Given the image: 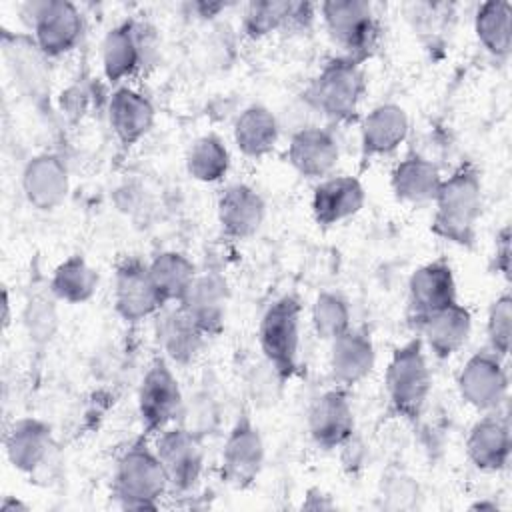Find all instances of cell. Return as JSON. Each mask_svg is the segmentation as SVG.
I'll use <instances>...</instances> for the list:
<instances>
[{
	"label": "cell",
	"mask_w": 512,
	"mask_h": 512,
	"mask_svg": "<svg viewBox=\"0 0 512 512\" xmlns=\"http://www.w3.org/2000/svg\"><path fill=\"white\" fill-rule=\"evenodd\" d=\"M384 386L388 406L396 416L416 420L422 414L432 390V372L420 336L394 348L386 366Z\"/></svg>",
	"instance_id": "cell-3"
},
{
	"label": "cell",
	"mask_w": 512,
	"mask_h": 512,
	"mask_svg": "<svg viewBox=\"0 0 512 512\" xmlns=\"http://www.w3.org/2000/svg\"><path fill=\"white\" fill-rule=\"evenodd\" d=\"M474 32L482 48L496 60H506L512 48V10L504 0H490L474 14Z\"/></svg>",
	"instance_id": "cell-33"
},
{
	"label": "cell",
	"mask_w": 512,
	"mask_h": 512,
	"mask_svg": "<svg viewBox=\"0 0 512 512\" xmlns=\"http://www.w3.org/2000/svg\"><path fill=\"white\" fill-rule=\"evenodd\" d=\"M36 46L44 56L58 58L72 52L84 34V18L76 4L66 0H34L20 6Z\"/></svg>",
	"instance_id": "cell-7"
},
{
	"label": "cell",
	"mask_w": 512,
	"mask_h": 512,
	"mask_svg": "<svg viewBox=\"0 0 512 512\" xmlns=\"http://www.w3.org/2000/svg\"><path fill=\"white\" fill-rule=\"evenodd\" d=\"M440 184L442 174L438 166L420 154L402 158L390 172V188L404 204L434 202Z\"/></svg>",
	"instance_id": "cell-29"
},
{
	"label": "cell",
	"mask_w": 512,
	"mask_h": 512,
	"mask_svg": "<svg viewBox=\"0 0 512 512\" xmlns=\"http://www.w3.org/2000/svg\"><path fill=\"white\" fill-rule=\"evenodd\" d=\"M460 398L478 412H496L508 398V372L504 358L484 348L474 352L458 372Z\"/></svg>",
	"instance_id": "cell-9"
},
{
	"label": "cell",
	"mask_w": 512,
	"mask_h": 512,
	"mask_svg": "<svg viewBox=\"0 0 512 512\" xmlns=\"http://www.w3.org/2000/svg\"><path fill=\"white\" fill-rule=\"evenodd\" d=\"M416 336H420L424 348L432 352L438 360H448L466 344L472 332V312L458 300L432 312L416 326Z\"/></svg>",
	"instance_id": "cell-19"
},
{
	"label": "cell",
	"mask_w": 512,
	"mask_h": 512,
	"mask_svg": "<svg viewBox=\"0 0 512 512\" xmlns=\"http://www.w3.org/2000/svg\"><path fill=\"white\" fill-rule=\"evenodd\" d=\"M302 302L294 294L276 298L262 314L258 346L264 362L286 382L298 370Z\"/></svg>",
	"instance_id": "cell-5"
},
{
	"label": "cell",
	"mask_w": 512,
	"mask_h": 512,
	"mask_svg": "<svg viewBox=\"0 0 512 512\" xmlns=\"http://www.w3.org/2000/svg\"><path fill=\"white\" fill-rule=\"evenodd\" d=\"M366 202V190L354 176L340 174L320 180L312 192V216L320 226H334L356 216Z\"/></svg>",
	"instance_id": "cell-23"
},
{
	"label": "cell",
	"mask_w": 512,
	"mask_h": 512,
	"mask_svg": "<svg viewBox=\"0 0 512 512\" xmlns=\"http://www.w3.org/2000/svg\"><path fill=\"white\" fill-rule=\"evenodd\" d=\"M420 496L418 482L404 470H390L382 476L380 498L382 504L390 510H406L416 506Z\"/></svg>",
	"instance_id": "cell-39"
},
{
	"label": "cell",
	"mask_w": 512,
	"mask_h": 512,
	"mask_svg": "<svg viewBox=\"0 0 512 512\" xmlns=\"http://www.w3.org/2000/svg\"><path fill=\"white\" fill-rule=\"evenodd\" d=\"M216 214L224 236L232 240H246L264 224L266 202L256 188L236 182L220 192Z\"/></svg>",
	"instance_id": "cell-18"
},
{
	"label": "cell",
	"mask_w": 512,
	"mask_h": 512,
	"mask_svg": "<svg viewBox=\"0 0 512 512\" xmlns=\"http://www.w3.org/2000/svg\"><path fill=\"white\" fill-rule=\"evenodd\" d=\"M324 26L342 54L364 62L372 56L380 40V24L370 2L364 0H328L320 4Z\"/></svg>",
	"instance_id": "cell-6"
},
{
	"label": "cell",
	"mask_w": 512,
	"mask_h": 512,
	"mask_svg": "<svg viewBox=\"0 0 512 512\" xmlns=\"http://www.w3.org/2000/svg\"><path fill=\"white\" fill-rule=\"evenodd\" d=\"M2 308H4L2 324H4V328H8V324H10V300H8V292H6V290H4V294H2Z\"/></svg>",
	"instance_id": "cell-43"
},
{
	"label": "cell",
	"mask_w": 512,
	"mask_h": 512,
	"mask_svg": "<svg viewBox=\"0 0 512 512\" xmlns=\"http://www.w3.org/2000/svg\"><path fill=\"white\" fill-rule=\"evenodd\" d=\"M164 306L148 272V264L140 258H124L114 274V308L116 314L130 324L156 316Z\"/></svg>",
	"instance_id": "cell-12"
},
{
	"label": "cell",
	"mask_w": 512,
	"mask_h": 512,
	"mask_svg": "<svg viewBox=\"0 0 512 512\" xmlns=\"http://www.w3.org/2000/svg\"><path fill=\"white\" fill-rule=\"evenodd\" d=\"M230 168V152L216 134H204L192 142L186 154L188 174L204 184L218 182Z\"/></svg>",
	"instance_id": "cell-35"
},
{
	"label": "cell",
	"mask_w": 512,
	"mask_h": 512,
	"mask_svg": "<svg viewBox=\"0 0 512 512\" xmlns=\"http://www.w3.org/2000/svg\"><path fill=\"white\" fill-rule=\"evenodd\" d=\"M264 458L266 450L258 426L248 412L238 414L222 448L220 472L224 482L240 490L250 488L264 468Z\"/></svg>",
	"instance_id": "cell-10"
},
{
	"label": "cell",
	"mask_w": 512,
	"mask_h": 512,
	"mask_svg": "<svg viewBox=\"0 0 512 512\" xmlns=\"http://www.w3.org/2000/svg\"><path fill=\"white\" fill-rule=\"evenodd\" d=\"M156 110L148 96L130 88L118 86L108 100V122L116 140L130 148L138 144L154 126Z\"/></svg>",
	"instance_id": "cell-26"
},
{
	"label": "cell",
	"mask_w": 512,
	"mask_h": 512,
	"mask_svg": "<svg viewBox=\"0 0 512 512\" xmlns=\"http://www.w3.org/2000/svg\"><path fill=\"white\" fill-rule=\"evenodd\" d=\"M366 90L368 84L362 64L340 54L330 58L310 82L306 102L328 120L344 124L358 116Z\"/></svg>",
	"instance_id": "cell-2"
},
{
	"label": "cell",
	"mask_w": 512,
	"mask_h": 512,
	"mask_svg": "<svg viewBox=\"0 0 512 512\" xmlns=\"http://www.w3.org/2000/svg\"><path fill=\"white\" fill-rule=\"evenodd\" d=\"M148 272L164 306L178 304L198 274L196 264L186 254L176 250L156 254L148 262Z\"/></svg>",
	"instance_id": "cell-32"
},
{
	"label": "cell",
	"mask_w": 512,
	"mask_h": 512,
	"mask_svg": "<svg viewBox=\"0 0 512 512\" xmlns=\"http://www.w3.org/2000/svg\"><path fill=\"white\" fill-rule=\"evenodd\" d=\"M24 326L34 344H46L54 336L58 326L54 302L42 294L32 296L24 312Z\"/></svg>",
	"instance_id": "cell-38"
},
{
	"label": "cell",
	"mask_w": 512,
	"mask_h": 512,
	"mask_svg": "<svg viewBox=\"0 0 512 512\" xmlns=\"http://www.w3.org/2000/svg\"><path fill=\"white\" fill-rule=\"evenodd\" d=\"M410 132L408 112L394 102L374 106L360 124V150L364 158L388 156L406 142Z\"/></svg>",
	"instance_id": "cell-24"
},
{
	"label": "cell",
	"mask_w": 512,
	"mask_h": 512,
	"mask_svg": "<svg viewBox=\"0 0 512 512\" xmlns=\"http://www.w3.org/2000/svg\"><path fill=\"white\" fill-rule=\"evenodd\" d=\"M328 366L332 380L340 388H350L366 380L376 366V348L372 338L362 332L350 328L342 336L330 342Z\"/></svg>",
	"instance_id": "cell-25"
},
{
	"label": "cell",
	"mask_w": 512,
	"mask_h": 512,
	"mask_svg": "<svg viewBox=\"0 0 512 512\" xmlns=\"http://www.w3.org/2000/svg\"><path fill=\"white\" fill-rule=\"evenodd\" d=\"M234 144L248 158H262L276 148L280 122L264 104L246 106L234 122Z\"/></svg>",
	"instance_id": "cell-31"
},
{
	"label": "cell",
	"mask_w": 512,
	"mask_h": 512,
	"mask_svg": "<svg viewBox=\"0 0 512 512\" xmlns=\"http://www.w3.org/2000/svg\"><path fill=\"white\" fill-rule=\"evenodd\" d=\"M16 508H24L26 510V504H22V502H14V500H10V498H6L4 502H2V510L4 512H8V510H16Z\"/></svg>",
	"instance_id": "cell-44"
},
{
	"label": "cell",
	"mask_w": 512,
	"mask_h": 512,
	"mask_svg": "<svg viewBox=\"0 0 512 512\" xmlns=\"http://www.w3.org/2000/svg\"><path fill=\"white\" fill-rule=\"evenodd\" d=\"M200 18H212L216 16L220 10L226 8V4H206V2H200V4H194L192 6Z\"/></svg>",
	"instance_id": "cell-42"
},
{
	"label": "cell",
	"mask_w": 512,
	"mask_h": 512,
	"mask_svg": "<svg viewBox=\"0 0 512 512\" xmlns=\"http://www.w3.org/2000/svg\"><path fill=\"white\" fill-rule=\"evenodd\" d=\"M52 448V430L38 418L16 420L4 436V450L10 464L20 472L38 470Z\"/></svg>",
	"instance_id": "cell-28"
},
{
	"label": "cell",
	"mask_w": 512,
	"mask_h": 512,
	"mask_svg": "<svg viewBox=\"0 0 512 512\" xmlns=\"http://www.w3.org/2000/svg\"><path fill=\"white\" fill-rule=\"evenodd\" d=\"M184 394L166 358H156L146 368L138 388V414L148 434H160L182 414Z\"/></svg>",
	"instance_id": "cell-8"
},
{
	"label": "cell",
	"mask_w": 512,
	"mask_h": 512,
	"mask_svg": "<svg viewBox=\"0 0 512 512\" xmlns=\"http://www.w3.org/2000/svg\"><path fill=\"white\" fill-rule=\"evenodd\" d=\"M230 302V288L222 274L198 272L178 306L192 318L206 338H214L224 330Z\"/></svg>",
	"instance_id": "cell-15"
},
{
	"label": "cell",
	"mask_w": 512,
	"mask_h": 512,
	"mask_svg": "<svg viewBox=\"0 0 512 512\" xmlns=\"http://www.w3.org/2000/svg\"><path fill=\"white\" fill-rule=\"evenodd\" d=\"M432 232L456 246L472 248L476 222L482 214V176L470 162L460 164L442 184L434 198Z\"/></svg>",
	"instance_id": "cell-1"
},
{
	"label": "cell",
	"mask_w": 512,
	"mask_h": 512,
	"mask_svg": "<svg viewBox=\"0 0 512 512\" xmlns=\"http://www.w3.org/2000/svg\"><path fill=\"white\" fill-rule=\"evenodd\" d=\"M458 300L454 270L448 260L438 258L418 266L408 280V318L416 326L432 312Z\"/></svg>",
	"instance_id": "cell-13"
},
{
	"label": "cell",
	"mask_w": 512,
	"mask_h": 512,
	"mask_svg": "<svg viewBox=\"0 0 512 512\" xmlns=\"http://www.w3.org/2000/svg\"><path fill=\"white\" fill-rule=\"evenodd\" d=\"M70 190V174L64 160L54 152L32 156L22 170V192L30 206L42 212L64 204Z\"/></svg>",
	"instance_id": "cell-17"
},
{
	"label": "cell",
	"mask_w": 512,
	"mask_h": 512,
	"mask_svg": "<svg viewBox=\"0 0 512 512\" xmlns=\"http://www.w3.org/2000/svg\"><path fill=\"white\" fill-rule=\"evenodd\" d=\"M168 490V478L154 448L146 442L128 446L116 462L112 494L122 508L156 510Z\"/></svg>",
	"instance_id": "cell-4"
},
{
	"label": "cell",
	"mask_w": 512,
	"mask_h": 512,
	"mask_svg": "<svg viewBox=\"0 0 512 512\" xmlns=\"http://www.w3.org/2000/svg\"><path fill=\"white\" fill-rule=\"evenodd\" d=\"M312 326L314 332L322 338L332 342L334 338L348 332L350 326V306L344 296L336 292H320L312 304Z\"/></svg>",
	"instance_id": "cell-36"
},
{
	"label": "cell",
	"mask_w": 512,
	"mask_h": 512,
	"mask_svg": "<svg viewBox=\"0 0 512 512\" xmlns=\"http://www.w3.org/2000/svg\"><path fill=\"white\" fill-rule=\"evenodd\" d=\"M168 478V488L178 494L196 490L204 472L202 438L176 424L160 432L154 446Z\"/></svg>",
	"instance_id": "cell-11"
},
{
	"label": "cell",
	"mask_w": 512,
	"mask_h": 512,
	"mask_svg": "<svg viewBox=\"0 0 512 512\" xmlns=\"http://www.w3.org/2000/svg\"><path fill=\"white\" fill-rule=\"evenodd\" d=\"M510 322H512V298L508 292L496 296L486 316L488 350L506 360L510 352Z\"/></svg>",
	"instance_id": "cell-37"
},
{
	"label": "cell",
	"mask_w": 512,
	"mask_h": 512,
	"mask_svg": "<svg viewBox=\"0 0 512 512\" xmlns=\"http://www.w3.org/2000/svg\"><path fill=\"white\" fill-rule=\"evenodd\" d=\"M290 166L304 178L324 180L332 174L340 158V146L334 134L322 126H300L286 150Z\"/></svg>",
	"instance_id": "cell-16"
},
{
	"label": "cell",
	"mask_w": 512,
	"mask_h": 512,
	"mask_svg": "<svg viewBox=\"0 0 512 512\" xmlns=\"http://www.w3.org/2000/svg\"><path fill=\"white\" fill-rule=\"evenodd\" d=\"M190 400H192L190 404H186V400H184V408L180 414V418H182L180 426H184L186 430H190L202 438L204 434H210L216 428L218 406L208 392H196L194 398H190Z\"/></svg>",
	"instance_id": "cell-40"
},
{
	"label": "cell",
	"mask_w": 512,
	"mask_h": 512,
	"mask_svg": "<svg viewBox=\"0 0 512 512\" xmlns=\"http://www.w3.org/2000/svg\"><path fill=\"white\" fill-rule=\"evenodd\" d=\"M146 26L126 20L110 28L102 40V72L108 82L120 84L144 64Z\"/></svg>",
	"instance_id": "cell-21"
},
{
	"label": "cell",
	"mask_w": 512,
	"mask_h": 512,
	"mask_svg": "<svg viewBox=\"0 0 512 512\" xmlns=\"http://www.w3.org/2000/svg\"><path fill=\"white\" fill-rule=\"evenodd\" d=\"M512 452L510 422L500 410L486 412L476 420L466 438L468 460L482 472H500L508 466Z\"/></svg>",
	"instance_id": "cell-20"
},
{
	"label": "cell",
	"mask_w": 512,
	"mask_h": 512,
	"mask_svg": "<svg viewBox=\"0 0 512 512\" xmlns=\"http://www.w3.org/2000/svg\"><path fill=\"white\" fill-rule=\"evenodd\" d=\"M6 60L14 82L28 98H46L50 92L48 58L36 46L34 38H14V46L6 44Z\"/></svg>",
	"instance_id": "cell-30"
},
{
	"label": "cell",
	"mask_w": 512,
	"mask_h": 512,
	"mask_svg": "<svg viewBox=\"0 0 512 512\" xmlns=\"http://www.w3.org/2000/svg\"><path fill=\"white\" fill-rule=\"evenodd\" d=\"M314 20V4L288 0L250 2L244 10L242 28L246 36L258 40L278 30H302Z\"/></svg>",
	"instance_id": "cell-27"
},
{
	"label": "cell",
	"mask_w": 512,
	"mask_h": 512,
	"mask_svg": "<svg viewBox=\"0 0 512 512\" xmlns=\"http://www.w3.org/2000/svg\"><path fill=\"white\" fill-rule=\"evenodd\" d=\"M154 318L156 340L164 356L180 366L192 364L206 342L204 332L178 304L162 306Z\"/></svg>",
	"instance_id": "cell-22"
},
{
	"label": "cell",
	"mask_w": 512,
	"mask_h": 512,
	"mask_svg": "<svg viewBox=\"0 0 512 512\" xmlns=\"http://www.w3.org/2000/svg\"><path fill=\"white\" fill-rule=\"evenodd\" d=\"M98 282V272L86 262V258L74 254L54 268L50 278V292L56 300L68 304H84L94 296Z\"/></svg>",
	"instance_id": "cell-34"
},
{
	"label": "cell",
	"mask_w": 512,
	"mask_h": 512,
	"mask_svg": "<svg viewBox=\"0 0 512 512\" xmlns=\"http://www.w3.org/2000/svg\"><path fill=\"white\" fill-rule=\"evenodd\" d=\"M308 434L324 450L346 446L354 436V410L346 388L318 394L308 408Z\"/></svg>",
	"instance_id": "cell-14"
},
{
	"label": "cell",
	"mask_w": 512,
	"mask_h": 512,
	"mask_svg": "<svg viewBox=\"0 0 512 512\" xmlns=\"http://www.w3.org/2000/svg\"><path fill=\"white\" fill-rule=\"evenodd\" d=\"M492 260H494V270L508 280L510 278V226L508 224L496 234Z\"/></svg>",
	"instance_id": "cell-41"
}]
</instances>
